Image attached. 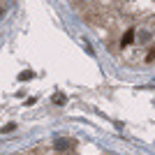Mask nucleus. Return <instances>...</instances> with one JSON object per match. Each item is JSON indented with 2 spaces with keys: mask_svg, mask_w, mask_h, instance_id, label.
<instances>
[]
</instances>
